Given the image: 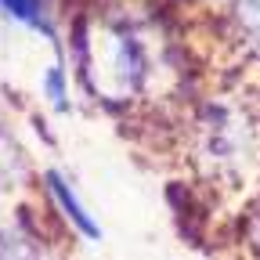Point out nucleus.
I'll return each mask as SVG.
<instances>
[{"instance_id":"1","label":"nucleus","mask_w":260,"mask_h":260,"mask_svg":"<svg viewBox=\"0 0 260 260\" xmlns=\"http://www.w3.org/2000/svg\"><path fill=\"white\" fill-rule=\"evenodd\" d=\"M76 58L87 90L105 105H130L152 83V54L126 18H87L76 29Z\"/></svg>"},{"instance_id":"6","label":"nucleus","mask_w":260,"mask_h":260,"mask_svg":"<svg viewBox=\"0 0 260 260\" xmlns=\"http://www.w3.org/2000/svg\"><path fill=\"white\" fill-rule=\"evenodd\" d=\"M232 15L242 29V37L260 51V0H232Z\"/></svg>"},{"instance_id":"7","label":"nucleus","mask_w":260,"mask_h":260,"mask_svg":"<svg viewBox=\"0 0 260 260\" xmlns=\"http://www.w3.org/2000/svg\"><path fill=\"white\" fill-rule=\"evenodd\" d=\"M40 83H44V94H47V102H51L54 109H69V90H65V73H61V65H51Z\"/></svg>"},{"instance_id":"3","label":"nucleus","mask_w":260,"mask_h":260,"mask_svg":"<svg viewBox=\"0 0 260 260\" xmlns=\"http://www.w3.org/2000/svg\"><path fill=\"white\" fill-rule=\"evenodd\" d=\"M44 184H47V195H51V203L61 210V217L69 220L76 232L83 235V239H102V224H98L94 217H90V210L80 203V195H76V188L65 181V174L61 170H47L44 174Z\"/></svg>"},{"instance_id":"2","label":"nucleus","mask_w":260,"mask_h":260,"mask_svg":"<svg viewBox=\"0 0 260 260\" xmlns=\"http://www.w3.org/2000/svg\"><path fill=\"white\" fill-rule=\"evenodd\" d=\"M195 159L213 177H242L260 155V119L242 98H213L191 126Z\"/></svg>"},{"instance_id":"4","label":"nucleus","mask_w":260,"mask_h":260,"mask_svg":"<svg viewBox=\"0 0 260 260\" xmlns=\"http://www.w3.org/2000/svg\"><path fill=\"white\" fill-rule=\"evenodd\" d=\"M0 260H54V256L32 228L11 224L0 232Z\"/></svg>"},{"instance_id":"5","label":"nucleus","mask_w":260,"mask_h":260,"mask_svg":"<svg viewBox=\"0 0 260 260\" xmlns=\"http://www.w3.org/2000/svg\"><path fill=\"white\" fill-rule=\"evenodd\" d=\"M0 11H4L11 22L40 29L51 37V22H47V0H0Z\"/></svg>"}]
</instances>
